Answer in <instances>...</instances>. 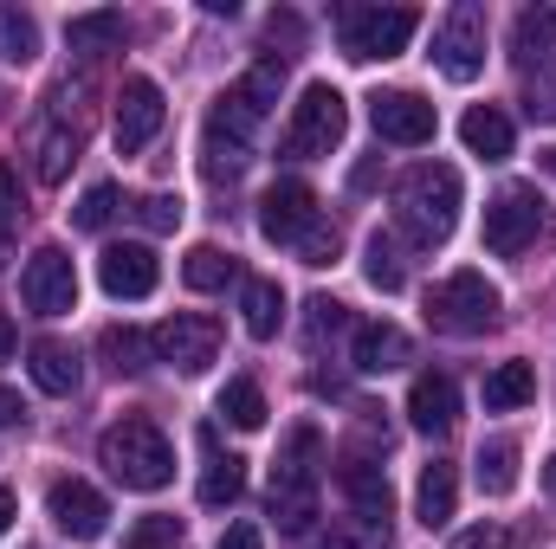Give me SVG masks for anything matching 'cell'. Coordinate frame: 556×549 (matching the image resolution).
Segmentation results:
<instances>
[{"label":"cell","mask_w":556,"mask_h":549,"mask_svg":"<svg viewBox=\"0 0 556 549\" xmlns=\"http://www.w3.org/2000/svg\"><path fill=\"white\" fill-rule=\"evenodd\" d=\"M278 85H285V72H278V59H266V65H253L240 85H227L214 98V117H207V175L214 181L247 168L253 137H260V124L273 117V104H278Z\"/></svg>","instance_id":"6da1fadb"},{"label":"cell","mask_w":556,"mask_h":549,"mask_svg":"<svg viewBox=\"0 0 556 549\" xmlns=\"http://www.w3.org/2000/svg\"><path fill=\"white\" fill-rule=\"evenodd\" d=\"M98 459H104V472H111L124 491H162V485L175 478V446H168L162 426L142 420V413H124L117 426H104Z\"/></svg>","instance_id":"7a4b0ae2"},{"label":"cell","mask_w":556,"mask_h":549,"mask_svg":"<svg viewBox=\"0 0 556 549\" xmlns=\"http://www.w3.org/2000/svg\"><path fill=\"white\" fill-rule=\"evenodd\" d=\"M395 207H402V227H408L415 246H440V240L453 233V220H459V168L420 162L415 175L402 181Z\"/></svg>","instance_id":"3957f363"},{"label":"cell","mask_w":556,"mask_h":549,"mask_svg":"<svg viewBox=\"0 0 556 549\" xmlns=\"http://www.w3.org/2000/svg\"><path fill=\"white\" fill-rule=\"evenodd\" d=\"M498 310H505V297H498V284H485V272L440 278L433 297H427V317H433V330H446V336H485V330L498 323Z\"/></svg>","instance_id":"277c9868"},{"label":"cell","mask_w":556,"mask_h":549,"mask_svg":"<svg viewBox=\"0 0 556 549\" xmlns=\"http://www.w3.org/2000/svg\"><path fill=\"white\" fill-rule=\"evenodd\" d=\"M350 130V111H343V91L337 85H304L298 91V104H291V124H285V155H298V162H317V155H330L337 142Z\"/></svg>","instance_id":"5b68a950"},{"label":"cell","mask_w":556,"mask_h":549,"mask_svg":"<svg viewBox=\"0 0 556 549\" xmlns=\"http://www.w3.org/2000/svg\"><path fill=\"white\" fill-rule=\"evenodd\" d=\"M415 26H420L415 7H343L337 39H343V52L356 65H376V59H402L408 39H415Z\"/></svg>","instance_id":"8992f818"},{"label":"cell","mask_w":556,"mask_h":549,"mask_svg":"<svg viewBox=\"0 0 556 549\" xmlns=\"http://www.w3.org/2000/svg\"><path fill=\"white\" fill-rule=\"evenodd\" d=\"M551 227V201L538 188H505L492 207H485V253L498 259H518L538 246V233Z\"/></svg>","instance_id":"52a82bcc"},{"label":"cell","mask_w":556,"mask_h":549,"mask_svg":"<svg viewBox=\"0 0 556 549\" xmlns=\"http://www.w3.org/2000/svg\"><path fill=\"white\" fill-rule=\"evenodd\" d=\"M155 362H168V369H181V375H201V369H214V356H220V317H207V310H175L168 323H155Z\"/></svg>","instance_id":"ba28073f"},{"label":"cell","mask_w":556,"mask_h":549,"mask_svg":"<svg viewBox=\"0 0 556 549\" xmlns=\"http://www.w3.org/2000/svg\"><path fill=\"white\" fill-rule=\"evenodd\" d=\"M433 65L453 78V85H472L485 72V13L479 7H453L433 33Z\"/></svg>","instance_id":"9c48e42d"},{"label":"cell","mask_w":556,"mask_h":549,"mask_svg":"<svg viewBox=\"0 0 556 549\" xmlns=\"http://www.w3.org/2000/svg\"><path fill=\"white\" fill-rule=\"evenodd\" d=\"M20 297H26V310H39V317L78 310V272H72V259H65L59 246H39V253L26 259V272H20Z\"/></svg>","instance_id":"30bf717a"},{"label":"cell","mask_w":556,"mask_h":549,"mask_svg":"<svg viewBox=\"0 0 556 549\" xmlns=\"http://www.w3.org/2000/svg\"><path fill=\"white\" fill-rule=\"evenodd\" d=\"M162 117H168L162 85H155V78H142V72H130V78H124V91H117V124H111L117 155H137V149H149V142H155V130H162Z\"/></svg>","instance_id":"8fae6325"},{"label":"cell","mask_w":556,"mask_h":549,"mask_svg":"<svg viewBox=\"0 0 556 549\" xmlns=\"http://www.w3.org/2000/svg\"><path fill=\"white\" fill-rule=\"evenodd\" d=\"M46 511H52V524H59L72 544H98V537L111 531V505H104V491H91L85 478H52Z\"/></svg>","instance_id":"7c38bea8"},{"label":"cell","mask_w":556,"mask_h":549,"mask_svg":"<svg viewBox=\"0 0 556 549\" xmlns=\"http://www.w3.org/2000/svg\"><path fill=\"white\" fill-rule=\"evenodd\" d=\"M311 227H317V194H311V181H273V188L260 194V233H266V240L298 246Z\"/></svg>","instance_id":"4fadbf2b"},{"label":"cell","mask_w":556,"mask_h":549,"mask_svg":"<svg viewBox=\"0 0 556 549\" xmlns=\"http://www.w3.org/2000/svg\"><path fill=\"white\" fill-rule=\"evenodd\" d=\"M369 117H376V137L382 142H402V149L433 142V104L420 91H376L369 98Z\"/></svg>","instance_id":"5bb4252c"},{"label":"cell","mask_w":556,"mask_h":549,"mask_svg":"<svg viewBox=\"0 0 556 549\" xmlns=\"http://www.w3.org/2000/svg\"><path fill=\"white\" fill-rule=\"evenodd\" d=\"M317 459H324V433L317 426H291L273 459V498H311L317 491Z\"/></svg>","instance_id":"9a60e30c"},{"label":"cell","mask_w":556,"mask_h":549,"mask_svg":"<svg viewBox=\"0 0 556 549\" xmlns=\"http://www.w3.org/2000/svg\"><path fill=\"white\" fill-rule=\"evenodd\" d=\"M337 485H343V498L356 505V518H363L369 531H389L395 491H389V472H382V465H369V459H343V465H337Z\"/></svg>","instance_id":"2e32d148"},{"label":"cell","mask_w":556,"mask_h":549,"mask_svg":"<svg viewBox=\"0 0 556 549\" xmlns=\"http://www.w3.org/2000/svg\"><path fill=\"white\" fill-rule=\"evenodd\" d=\"M155 278H162V266H155L149 246H104V259H98V284H104L111 297H124V304L149 297Z\"/></svg>","instance_id":"e0dca14e"},{"label":"cell","mask_w":556,"mask_h":549,"mask_svg":"<svg viewBox=\"0 0 556 549\" xmlns=\"http://www.w3.org/2000/svg\"><path fill=\"white\" fill-rule=\"evenodd\" d=\"M350 362H356L363 375H395V369H408V362H415V343H408V330H402V323H356Z\"/></svg>","instance_id":"ac0fdd59"},{"label":"cell","mask_w":556,"mask_h":549,"mask_svg":"<svg viewBox=\"0 0 556 549\" xmlns=\"http://www.w3.org/2000/svg\"><path fill=\"white\" fill-rule=\"evenodd\" d=\"M408 420H415L420 433H446L453 420H459V388H453V375H415V388H408Z\"/></svg>","instance_id":"d6986e66"},{"label":"cell","mask_w":556,"mask_h":549,"mask_svg":"<svg viewBox=\"0 0 556 549\" xmlns=\"http://www.w3.org/2000/svg\"><path fill=\"white\" fill-rule=\"evenodd\" d=\"M459 142L472 149V155H485V162H505L511 155V117L498 111V104H472L466 117H459Z\"/></svg>","instance_id":"ffe728a7"},{"label":"cell","mask_w":556,"mask_h":549,"mask_svg":"<svg viewBox=\"0 0 556 549\" xmlns=\"http://www.w3.org/2000/svg\"><path fill=\"white\" fill-rule=\"evenodd\" d=\"M26 369H33V382H39L46 395H78V375H85V369H78V349L59 343V336H39Z\"/></svg>","instance_id":"44dd1931"},{"label":"cell","mask_w":556,"mask_h":549,"mask_svg":"<svg viewBox=\"0 0 556 549\" xmlns=\"http://www.w3.org/2000/svg\"><path fill=\"white\" fill-rule=\"evenodd\" d=\"M453 505H459V472H453L446 459H433V465L420 472V485H415V518L427 524V531H440V524L453 518Z\"/></svg>","instance_id":"7402d4cb"},{"label":"cell","mask_w":556,"mask_h":549,"mask_svg":"<svg viewBox=\"0 0 556 549\" xmlns=\"http://www.w3.org/2000/svg\"><path fill=\"white\" fill-rule=\"evenodd\" d=\"M240 317H247V336L273 343L278 323H285V291H278L273 278H247L240 284Z\"/></svg>","instance_id":"603a6c76"},{"label":"cell","mask_w":556,"mask_h":549,"mask_svg":"<svg viewBox=\"0 0 556 549\" xmlns=\"http://www.w3.org/2000/svg\"><path fill=\"white\" fill-rule=\"evenodd\" d=\"M525 401H538V369L531 362H498L485 375V408L511 413V408H525Z\"/></svg>","instance_id":"cb8c5ba5"},{"label":"cell","mask_w":556,"mask_h":549,"mask_svg":"<svg viewBox=\"0 0 556 549\" xmlns=\"http://www.w3.org/2000/svg\"><path fill=\"white\" fill-rule=\"evenodd\" d=\"M556 46V7H525L518 20H511V52L525 59V65H544Z\"/></svg>","instance_id":"d4e9b609"},{"label":"cell","mask_w":556,"mask_h":549,"mask_svg":"<svg viewBox=\"0 0 556 549\" xmlns=\"http://www.w3.org/2000/svg\"><path fill=\"white\" fill-rule=\"evenodd\" d=\"M72 155H78V137H72L65 124H39V137H33V175H39L46 188H59V181H65Z\"/></svg>","instance_id":"484cf974"},{"label":"cell","mask_w":556,"mask_h":549,"mask_svg":"<svg viewBox=\"0 0 556 549\" xmlns=\"http://www.w3.org/2000/svg\"><path fill=\"white\" fill-rule=\"evenodd\" d=\"M117 39H124V13H111V7H104V13H72V20H65V46L85 52V59L104 52V46H117Z\"/></svg>","instance_id":"4316f807"},{"label":"cell","mask_w":556,"mask_h":549,"mask_svg":"<svg viewBox=\"0 0 556 549\" xmlns=\"http://www.w3.org/2000/svg\"><path fill=\"white\" fill-rule=\"evenodd\" d=\"M472 465H479V491L485 498H505L518 485V439H485Z\"/></svg>","instance_id":"83f0119b"},{"label":"cell","mask_w":556,"mask_h":549,"mask_svg":"<svg viewBox=\"0 0 556 549\" xmlns=\"http://www.w3.org/2000/svg\"><path fill=\"white\" fill-rule=\"evenodd\" d=\"M240 278V266H233V253H220V246H194L188 259H181V284L188 291H227Z\"/></svg>","instance_id":"f1b7e54d"},{"label":"cell","mask_w":556,"mask_h":549,"mask_svg":"<svg viewBox=\"0 0 556 549\" xmlns=\"http://www.w3.org/2000/svg\"><path fill=\"white\" fill-rule=\"evenodd\" d=\"M247 491V459H233V452H207V472H201V505H233Z\"/></svg>","instance_id":"f546056e"},{"label":"cell","mask_w":556,"mask_h":549,"mask_svg":"<svg viewBox=\"0 0 556 549\" xmlns=\"http://www.w3.org/2000/svg\"><path fill=\"white\" fill-rule=\"evenodd\" d=\"M33 59H39V20L0 7V65H33Z\"/></svg>","instance_id":"4dcf8cb0"},{"label":"cell","mask_w":556,"mask_h":549,"mask_svg":"<svg viewBox=\"0 0 556 549\" xmlns=\"http://www.w3.org/2000/svg\"><path fill=\"white\" fill-rule=\"evenodd\" d=\"M98 349L111 356V369H117V375H142V369L155 362V343H149L142 330H130V323H124V330L111 323V330L98 336Z\"/></svg>","instance_id":"1f68e13d"},{"label":"cell","mask_w":556,"mask_h":549,"mask_svg":"<svg viewBox=\"0 0 556 549\" xmlns=\"http://www.w3.org/2000/svg\"><path fill=\"white\" fill-rule=\"evenodd\" d=\"M363 272H369L376 291H402V284H408V259H402V246H395L389 233H376L369 253H363Z\"/></svg>","instance_id":"d6a6232c"},{"label":"cell","mask_w":556,"mask_h":549,"mask_svg":"<svg viewBox=\"0 0 556 549\" xmlns=\"http://www.w3.org/2000/svg\"><path fill=\"white\" fill-rule=\"evenodd\" d=\"M220 413H227L240 433H260V426H266V395H260V382H247V375L227 382V388H220Z\"/></svg>","instance_id":"836d02e7"},{"label":"cell","mask_w":556,"mask_h":549,"mask_svg":"<svg viewBox=\"0 0 556 549\" xmlns=\"http://www.w3.org/2000/svg\"><path fill=\"white\" fill-rule=\"evenodd\" d=\"M111 214H117V188H111V181H91L72 220H78L85 233H104V227H111Z\"/></svg>","instance_id":"e575fe53"},{"label":"cell","mask_w":556,"mask_h":549,"mask_svg":"<svg viewBox=\"0 0 556 549\" xmlns=\"http://www.w3.org/2000/svg\"><path fill=\"white\" fill-rule=\"evenodd\" d=\"M181 544V518H137V531L124 537V549H175Z\"/></svg>","instance_id":"d590c367"},{"label":"cell","mask_w":556,"mask_h":549,"mask_svg":"<svg viewBox=\"0 0 556 549\" xmlns=\"http://www.w3.org/2000/svg\"><path fill=\"white\" fill-rule=\"evenodd\" d=\"M525 111H531L538 124H556V59H544L538 78L525 85Z\"/></svg>","instance_id":"8d00e7d4"},{"label":"cell","mask_w":556,"mask_h":549,"mask_svg":"<svg viewBox=\"0 0 556 549\" xmlns=\"http://www.w3.org/2000/svg\"><path fill=\"white\" fill-rule=\"evenodd\" d=\"M137 220L149 227V233H175V227H181V201H175V194H142Z\"/></svg>","instance_id":"74e56055"},{"label":"cell","mask_w":556,"mask_h":549,"mask_svg":"<svg viewBox=\"0 0 556 549\" xmlns=\"http://www.w3.org/2000/svg\"><path fill=\"white\" fill-rule=\"evenodd\" d=\"M337 246H343V240H337V227H324V220H317V227H311V233L298 240L304 266H330V259H337Z\"/></svg>","instance_id":"f35d334b"},{"label":"cell","mask_w":556,"mask_h":549,"mask_svg":"<svg viewBox=\"0 0 556 549\" xmlns=\"http://www.w3.org/2000/svg\"><path fill=\"white\" fill-rule=\"evenodd\" d=\"M453 549H511V531L505 524H472V531H459Z\"/></svg>","instance_id":"ab89813d"},{"label":"cell","mask_w":556,"mask_h":549,"mask_svg":"<svg viewBox=\"0 0 556 549\" xmlns=\"http://www.w3.org/2000/svg\"><path fill=\"white\" fill-rule=\"evenodd\" d=\"M220 549H266V537H260V524H227Z\"/></svg>","instance_id":"60d3db41"},{"label":"cell","mask_w":556,"mask_h":549,"mask_svg":"<svg viewBox=\"0 0 556 549\" xmlns=\"http://www.w3.org/2000/svg\"><path fill=\"white\" fill-rule=\"evenodd\" d=\"M20 214V181H13V168H0V227Z\"/></svg>","instance_id":"b9f144b4"},{"label":"cell","mask_w":556,"mask_h":549,"mask_svg":"<svg viewBox=\"0 0 556 549\" xmlns=\"http://www.w3.org/2000/svg\"><path fill=\"white\" fill-rule=\"evenodd\" d=\"M20 420H26V401H20V395L0 382V426H20Z\"/></svg>","instance_id":"7bdbcfd3"},{"label":"cell","mask_w":556,"mask_h":549,"mask_svg":"<svg viewBox=\"0 0 556 549\" xmlns=\"http://www.w3.org/2000/svg\"><path fill=\"white\" fill-rule=\"evenodd\" d=\"M7 356H13V317L0 310V362H7Z\"/></svg>","instance_id":"ee69618b"},{"label":"cell","mask_w":556,"mask_h":549,"mask_svg":"<svg viewBox=\"0 0 556 549\" xmlns=\"http://www.w3.org/2000/svg\"><path fill=\"white\" fill-rule=\"evenodd\" d=\"M7 524H13V491L0 485V537H7Z\"/></svg>","instance_id":"f6af8a7d"},{"label":"cell","mask_w":556,"mask_h":549,"mask_svg":"<svg viewBox=\"0 0 556 549\" xmlns=\"http://www.w3.org/2000/svg\"><path fill=\"white\" fill-rule=\"evenodd\" d=\"M544 485H551V491H556V459H551V465H544Z\"/></svg>","instance_id":"bcb514c9"},{"label":"cell","mask_w":556,"mask_h":549,"mask_svg":"<svg viewBox=\"0 0 556 549\" xmlns=\"http://www.w3.org/2000/svg\"><path fill=\"white\" fill-rule=\"evenodd\" d=\"M0 266H7V240H0Z\"/></svg>","instance_id":"7dc6e473"}]
</instances>
